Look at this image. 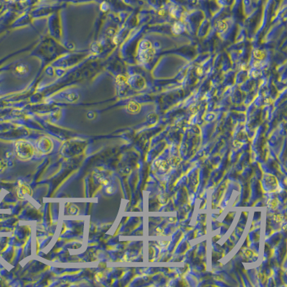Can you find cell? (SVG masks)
<instances>
[{"label": "cell", "instance_id": "cell-1", "mask_svg": "<svg viewBox=\"0 0 287 287\" xmlns=\"http://www.w3.org/2000/svg\"><path fill=\"white\" fill-rule=\"evenodd\" d=\"M16 152L22 160H29L33 155L34 149L30 144L20 142L16 144Z\"/></svg>", "mask_w": 287, "mask_h": 287}, {"label": "cell", "instance_id": "cell-2", "mask_svg": "<svg viewBox=\"0 0 287 287\" xmlns=\"http://www.w3.org/2000/svg\"><path fill=\"white\" fill-rule=\"evenodd\" d=\"M17 195L20 199H25L28 196H31L32 195V190L28 184L19 182L17 190Z\"/></svg>", "mask_w": 287, "mask_h": 287}, {"label": "cell", "instance_id": "cell-3", "mask_svg": "<svg viewBox=\"0 0 287 287\" xmlns=\"http://www.w3.org/2000/svg\"><path fill=\"white\" fill-rule=\"evenodd\" d=\"M16 71L17 73H19V75H25V74L28 73V67L26 66V65L24 64H20L19 66H18L16 68Z\"/></svg>", "mask_w": 287, "mask_h": 287}, {"label": "cell", "instance_id": "cell-4", "mask_svg": "<svg viewBox=\"0 0 287 287\" xmlns=\"http://www.w3.org/2000/svg\"><path fill=\"white\" fill-rule=\"evenodd\" d=\"M96 178H97V179H98V182H99L100 183L103 184V185L105 186H109L110 183H111V181H110L109 178H106V177L103 175V174H98Z\"/></svg>", "mask_w": 287, "mask_h": 287}, {"label": "cell", "instance_id": "cell-5", "mask_svg": "<svg viewBox=\"0 0 287 287\" xmlns=\"http://www.w3.org/2000/svg\"><path fill=\"white\" fill-rule=\"evenodd\" d=\"M6 167V163L3 160H0V173L4 171Z\"/></svg>", "mask_w": 287, "mask_h": 287}, {"label": "cell", "instance_id": "cell-6", "mask_svg": "<svg viewBox=\"0 0 287 287\" xmlns=\"http://www.w3.org/2000/svg\"><path fill=\"white\" fill-rule=\"evenodd\" d=\"M106 192L108 194H112V193H114V191H115V190H114V187H113V186H108V187H106Z\"/></svg>", "mask_w": 287, "mask_h": 287}, {"label": "cell", "instance_id": "cell-7", "mask_svg": "<svg viewBox=\"0 0 287 287\" xmlns=\"http://www.w3.org/2000/svg\"><path fill=\"white\" fill-rule=\"evenodd\" d=\"M70 212H71L72 214L75 213V212H78V208H76L75 206H73V207H71V209H70Z\"/></svg>", "mask_w": 287, "mask_h": 287}]
</instances>
